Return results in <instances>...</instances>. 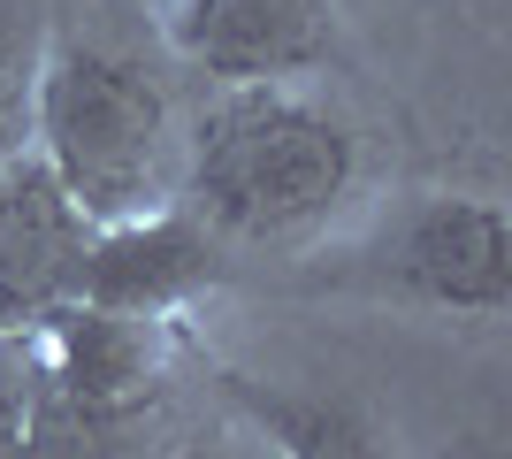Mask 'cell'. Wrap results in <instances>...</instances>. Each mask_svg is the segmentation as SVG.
<instances>
[{"label":"cell","mask_w":512,"mask_h":459,"mask_svg":"<svg viewBox=\"0 0 512 459\" xmlns=\"http://www.w3.org/2000/svg\"><path fill=\"white\" fill-rule=\"evenodd\" d=\"M31 153L46 161V176L69 192V207L92 230L176 207L184 123H176L169 77L153 69L146 46L115 39L100 23L46 16Z\"/></svg>","instance_id":"6da1fadb"},{"label":"cell","mask_w":512,"mask_h":459,"mask_svg":"<svg viewBox=\"0 0 512 459\" xmlns=\"http://www.w3.org/2000/svg\"><path fill=\"white\" fill-rule=\"evenodd\" d=\"M360 184V138L329 100L291 77L222 85L184 123L176 207H192L222 245H291L337 215Z\"/></svg>","instance_id":"7a4b0ae2"},{"label":"cell","mask_w":512,"mask_h":459,"mask_svg":"<svg viewBox=\"0 0 512 459\" xmlns=\"http://www.w3.org/2000/svg\"><path fill=\"white\" fill-rule=\"evenodd\" d=\"M314 291L451 322H505L512 306V230L490 192H406L398 207L329 245L306 268Z\"/></svg>","instance_id":"3957f363"},{"label":"cell","mask_w":512,"mask_h":459,"mask_svg":"<svg viewBox=\"0 0 512 459\" xmlns=\"http://www.w3.org/2000/svg\"><path fill=\"white\" fill-rule=\"evenodd\" d=\"M31 329V406L23 444L39 459H85L92 444L123 437L146 414L176 368V322L161 314H115L92 299L46 306Z\"/></svg>","instance_id":"277c9868"},{"label":"cell","mask_w":512,"mask_h":459,"mask_svg":"<svg viewBox=\"0 0 512 459\" xmlns=\"http://www.w3.org/2000/svg\"><path fill=\"white\" fill-rule=\"evenodd\" d=\"M169 54L214 85L314 77L337 54V0H169Z\"/></svg>","instance_id":"5b68a950"},{"label":"cell","mask_w":512,"mask_h":459,"mask_svg":"<svg viewBox=\"0 0 512 459\" xmlns=\"http://www.w3.org/2000/svg\"><path fill=\"white\" fill-rule=\"evenodd\" d=\"M214 284H222V238L192 207L100 222L77 268V299L115 306V314H161V322H184V306L207 299Z\"/></svg>","instance_id":"8992f818"},{"label":"cell","mask_w":512,"mask_h":459,"mask_svg":"<svg viewBox=\"0 0 512 459\" xmlns=\"http://www.w3.org/2000/svg\"><path fill=\"white\" fill-rule=\"evenodd\" d=\"M92 222L46 176L39 153H16L0 169V322H39L46 306L77 299Z\"/></svg>","instance_id":"52a82bcc"},{"label":"cell","mask_w":512,"mask_h":459,"mask_svg":"<svg viewBox=\"0 0 512 459\" xmlns=\"http://www.w3.org/2000/svg\"><path fill=\"white\" fill-rule=\"evenodd\" d=\"M222 391L260 437L276 444V459H398L390 429L352 398L291 391V383H260V375H222Z\"/></svg>","instance_id":"ba28073f"},{"label":"cell","mask_w":512,"mask_h":459,"mask_svg":"<svg viewBox=\"0 0 512 459\" xmlns=\"http://www.w3.org/2000/svg\"><path fill=\"white\" fill-rule=\"evenodd\" d=\"M46 0H0V169L31 153V100H39Z\"/></svg>","instance_id":"9c48e42d"},{"label":"cell","mask_w":512,"mask_h":459,"mask_svg":"<svg viewBox=\"0 0 512 459\" xmlns=\"http://www.w3.org/2000/svg\"><path fill=\"white\" fill-rule=\"evenodd\" d=\"M23 406H31V329L0 322V437H23Z\"/></svg>","instance_id":"30bf717a"},{"label":"cell","mask_w":512,"mask_h":459,"mask_svg":"<svg viewBox=\"0 0 512 459\" xmlns=\"http://www.w3.org/2000/svg\"><path fill=\"white\" fill-rule=\"evenodd\" d=\"M0 459H39V452H31L23 437H0Z\"/></svg>","instance_id":"8fae6325"},{"label":"cell","mask_w":512,"mask_h":459,"mask_svg":"<svg viewBox=\"0 0 512 459\" xmlns=\"http://www.w3.org/2000/svg\"><path fill=\"white\" fill-rule=\"evenodd\" d=\"M176 459H222V444H207V437H199V444H184Z\"/></svg>","instance_id":"7c38bea8"}]
</instances>
